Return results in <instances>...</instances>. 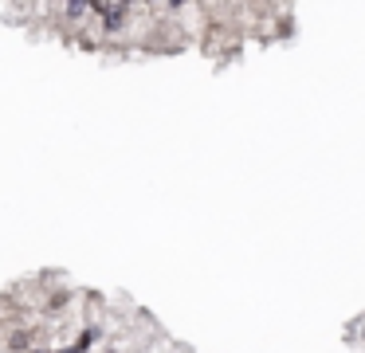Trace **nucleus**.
I'll list each match as a JSON object with an SVG mask.
<instances>
[{
    "label": "nucleus",
    "instance_id": "nucleus-1",
    "mask_svg": "<svg viewBox=\"0 0 365 353\" xmlns=\"http://www.w3.org/2000/svg\"><path fill=\"white\" fill-rule=\"evenodd\" d=\"M32 342H36V329L32 326H12L9 337H4V345H9L12 353H28V349H32Z\"/></svg>",
    "mask_w": 365,
    "mask_h": 353
},
{
    "label": "nucleus",
    "instance_id": "nucleus-2",
    "mask_svg": "<svg viewBox=\"0 0 365 353\" xmlns=\"http://www.w3.org/2000/svg\"><path fill=\"white\" fill-rule=\"evenodd\" d=\"M110 353H118V349H110Z\"/></svg>",
    "mask_w": 365,
    "mask_h": 353
}]
</instances>
